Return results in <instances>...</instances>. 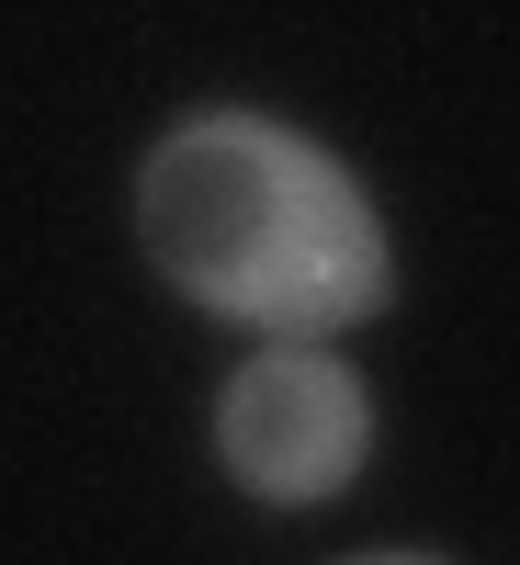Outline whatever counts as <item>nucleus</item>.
Masks as SVG:
<instances>
[{
  "label": "nucleus",
  "instance_id": "1",
  "mask_svg": "<svg viewBox=\"0 0 520 565\" xmlns=\"http://www.w3.org/2000/svg\"><path fill=\"white\" fill-rule=\"evenodd\" d=\"M148 260L193 306L261 328V340H340L385 306V226L373 193L272 114H193L136 170Z\"/></svg>",
  "mask_w": 520,
  "mask_h": 565
},
{
  "label": "nucleus",
  "instance_id": "2",
  "mask_svg": "<svg viewBox=\"0 0 520 565\" xmlns=\"http://www.w3.org/2000/svg\"><path fill=\"white\" fill-rule=\"evenodd\" d=\"M373 441V407H362V373L328 351V340H261L215 396V452L226 476L272 509H306L328 487H351V463Z\"/></svg>",
  "mask_w": 520,
  "mask_h": 565
}]
</instances>
